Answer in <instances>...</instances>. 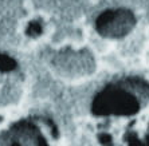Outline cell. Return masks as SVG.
Masks as SVG:
<instances>
[{
    "instance_id": "6",
    "label": "cell",
    "mask_w": 149,
    "mask_h": 146,
    "mask_svg": "<svg viewBox=\"0 0 149 146\" xmlns=\"http://www.w3.org/2000/svg\"><path fill=\"white\" fill-rule=\"evenodd\" d=\"M145 145H146V146H149V136H148V137H146V141H145Z\"/></svg>"
},
{
    "instance_id": "2",
    "label": "cell",
    "mask_w": 149,
    "mask_h": 146,
    "mask_svg": "<svg viewBox=\"0 0 149 146\" xmlns=\"http://www.w3.org/2000/svg\"><path fill=\"white\" fill-rule=\"evenodd\" d=\"M136 24V17L133 12L125 8L109 10L98 16L95 28L100 35L105 38L118 39L124 38L133 30Z\"/></svg>"
},
{
    "instance_id": "3",
    "label": "cell",
    "mask_w": 149,
    "mask_h": 146,
    "mask_svg": "<svg viewBox=\"0 0 149 146\" xmlns=\"http://www.w3.org/2000/svg\"><path fill=\"white\" fill-rule=\"evenodd\" d=\"M55 66L58 71H62L63 75L77 77L81 74H87L89 71H93L94 63L86 51H69L63 52L56 58Z\"/></svg>"
},
{
    "instance_id": "5",
    "label": "cell",
    "mask_w": 149,
    "mask_h": 146,
    "mask_svg": "<svg viewBox=\"0 0 149 146\" xmlns=\"http://www.w3.org/2000/svg\"><path fill=\"white\" fill-rule=\"evenodd\" d=\"M40 31H42V28H40V26L38 24V23H31L30 24V27H28V34L30 35H38V34H40Z\"/></svg>"
},
{
    "instance_id": "1",
    "label": "cell",
    "mask_w": 149,
    "mask_h": 146,
    "mask_svg": "<svg viewBox=\"0 0 149 146\" xmlns=\"http://www.w3.org/2000/svg\"><path fill=\"white\" fill-rule=\"evenodd\" d=\"M149 101V83L144 79L121 80L98 93L93 101L91 111L102 115H134L142 103Z\"/></svg>"
},
{
    "instance_id": "4",
    "label": "cell",
    "mask_w": 149,
    "mask_h": 146,
    "mask_svg": "<svg viewBox=\"0 0 149 146\" xmlns=\"http://www.w3.org/2000/svg\"><path fill=\"white\" fill-rule=\"evenodd\" d=\"M15 67V62L14 59H11L6 55H0V70L3 71H10V70H14Z\"/></svg>"
}]
</instances>
